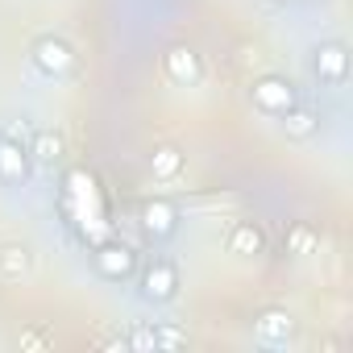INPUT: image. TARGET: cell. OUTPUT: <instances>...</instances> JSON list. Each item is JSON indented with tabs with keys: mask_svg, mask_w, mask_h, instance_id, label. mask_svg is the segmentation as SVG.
<instances>
[{
	"mask_svg": "<svg viewBox=\"0 0 353 353\" xmlns=\"http://www.w3.org/2000/svg\"><path fill=\"white\" fill-rule=\"evenodd\" d=\"M150 170H154V179H179V170H183V154L174 150V145H158L150 154Z\"/></svg>",
	"mask_w": 353,
	"mask_h": 353,
	"instance_id": "obj_12",
	"label": "cell"
},
{
	"mask_svg": "<svg viewBox=\"0 0 353 353\" xmlns=\"http://www.w3.org/2000/svg\"><path fill=\"white\" fill-rule=\"evenodd\" d=\"M30 154H34L38 162H46V166H54V162L63 158V137L50 133V129H38L34 141H30Z\"/></svg>",
	"mask_w": 353,
	"mask_h": 353,
	"instance_id": "obj_14",
	"label": "cell"
},
{
	"mask_svg": "<svg viewBox=\"0 0 353 353\" xmlns=\"http://www.w3.org/2000/svg\"><path fill=\"white\" fill-rule=\"evenodd\" d=\"M254 336H258L266 349H283V345H291V336H295V320H291V312H283V307L262 312V316L254 320Z\"/></svg>",
	"mask_w": 353,
	"mask_h": 353,
	"instance_id": "obj_6",
	"label": "cell"
},
{
	"mask_svg": "<svg viewBox=\"0 0 353 353\" xmlns=\"http://www.w3.org/2000/svg\"><path fill=\"white\" fill-rule=\"evenodd\" d=\"M150 336H154V349H179L188 341V332L174 324H150Z\"/></svg>",
	"mask_w": 353,
	"mask_h": 353,
	"instance_id": "obj_16",
	"label": "cell"
},
{
	"mask_svg": "<svg viewBox=\"0 0 353 353\" xmlns=\"http://www.w3.org/2000/svg\"><path fill=\"white\" fill-rule=\"evenodd\" d=\"M162 71H166V79H170V83H179V88H196V83H200V75H204L200 54H196V50H188V46L166 50V54H162Z\"/></svg>",
	"mask_w": 353,
	"mask_h": 353,
	"instance_id": "obj_7",
	"label": "cell"
},
{
	"mask_svg": "<svg viewBox=\"0 0 353 353\" xmlns=\"http://www.w3.org/2000/svg\"><path fill=\"white\" fill-rule=\"evenodd\" d=\"M174 291H179V270H174L166 258H154L145 266V274H141V295L150 303H170Z\"/></svg>",
	"mask_w": 353,
	"mask_h": 353,
	"instance_id": "obj_4",
	"label": "cell"
},
{
	"mask_svg": "<svg viewBox=\"0 0 353 353\" xmlns=\"http://www.w3.org/2000/svg\"><path fill=\"white\" fill-rule=\"evenodd\" d=\"M30 274V250L26 245H5L0 250V279L5 283H21Z\"/></svg>",
	"mask_w": 353,
	"mask_h": 353,
	"instance_id": "obj_11",
	"label": "cell"
},
{
	"mask_svg": "<svg viewBox=\"0 0 353 353\" xmlns=\"http://www.w3.org/2000/svg\"><path fill=\"white\" fill-rule=\"evenodd\" d=\"M250 96H254V104H258L262 112H270V117H283L291 104H299L295 83H291V79H283V75H262V79H254Z\"/></svg>",
	"mask_w": 353,
	"mask_h": 353,
	"instance_id": "obj_1",
	"label": "cell"
},
{
	"mask_svg": "<svg viewBox=\"0 0 353 353\" xmlns=\"http://www.w3.org/2000/svg\"><path fill=\"white\" fill-rule=\"evenodd\" d=\"M316 250H320V233H316L312 225H291V233H287V254L307 258V254H316Z\"/></svg>",
	"mask_w": 353,
	"mask_h": 353,
	"instance_id": "obj_15",
	"label": "cell"
},
{
	"mask_svg": "<svg viewBox=\"0 0 353 353\" xmlns=\"http://www.w3.org/2000/svg\"><path fill=\"white\" fill-rule=\"evenodd\" d=\"M141 229L150 233V237H170L174 229H179V208L174 204H166V200H150V204H141Z\"/></svg>",
	"mask_w": 353,
	"mask_h": 353,
	"instance_id": "obj_9",
	"label": "cell"
},
{
	"mask_svg": "<svg viewBox=\"0 0 353 353\" xmlns=\"http://www.w3.org/2000/svg\"><path fill=\"white\" fill-rule=\"evenodd\" d=\"M283 125H287V133H291V137H299V141H307V137L320 129L316 112H307V108H299V104H291V108L283 112Z\"/></svg>",
	"mask_w": 353,
	"mask_h": 353,
	"instance_id": "obj_13",
	"label": "cell"
},
{
	"mask_svg": "<svg viewBox=\"0 0 353 353\" xmlns=\"http://www.w3.org/2000/svg\"><path fill=\"white\" fill-rule=\"evenodd\" d=\"M34 67L42 75H50V79H63V75H71L75 54H71V46L63 38H38L34 42Z\"/></svg>",
	"mask_w": 353,
	"mask_h": 353,
	"instance_id": "obj_3",
	"label": "cell"
},
{
	"mask_svg": "<svg viewBox=\"0 0 353 353\" xmlns=\"http://www.w3.org/2000/svg\"><path fill=\"white\" fill-rule=\"evenodd\" d=\"M21 345H26V349H38V345H46V332H26Z\"/></svg>",
	"mask_w": 353,
	"mask_h": 353,
	"instance_id": "obj_17",
	"label": "cell"
},
{
	"mask_svg": "<svg viewBox=\"0 0 353 353\" xmlns=\"http://www.w3.org/2000/svg\"><path fill=\"white\" fill-rule=\"evenodd\" d=\"M262 245H266V237H262V229H258L254 221H237V225H233V233H229V254L254 258V254H262Z\"/></svg>",
	"mask_w": 353,
	"mask_h": 353,
	"instance_id": "obj_10",
	"label": "cell"
},
{
	"mask_svg": "<svg viewBox=\"0 0 353 353\" xmlns=\"http://www.w3.org/2000/svg\"><path fill=\"white\" fill-rule=\"evenodd\" d=\"M26 179H30V150L0 133V183L5 188H26Z\"/></svg>",
	"mask_w": 353,
	"mask_h": 353,
	"instance_id": "obj_5",
	"label": "cell"
},
{
	"mask_svg": "<svg viewBox=\"0 0 353 353\" xmlns=\"http://www.w3.org/2000/svg\"><path fill=\"white\" fill-rule=\"evenodd\" d=\"M92 262H96L100 279H108V283H125V279L137 270V254H133L125 241H104V245H96Z\"/></svg>",
	"mask_w": 353,
	"mask_h": 353,
	"instance_id": "obj_2",
	"label": "cell"
},
{
	"mask_svg": "<svg viewBox=\"0 0 353 353\" xmlns=\"http://www.w3.org/2000/svg\"><path fill=\"white\" fill-rule=\"evenodd\" d=\"M316 75H320V83H332V88L345 83V75H349V54H345L341 42H320V46H316Z\"/></svg>",
	"mask_w": 353,
	"mask_h": 353,
	"instance_id": "obj_8",
	"label": "cell"
}]
</instances>
